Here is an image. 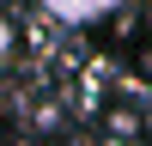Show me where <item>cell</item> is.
Masks as SVG:
<instances>
[{"instance_id":"6da1fadb","label":"cell","mask_w":152,"mask_h":146,"mask_svg":"<svg viewBox=\"0 0 152 146\" xmlns=\"http://www.w3.org/2000/svg\"><path fill=\"white\" fill-rule=\"evenodd\" d=\"M37 6H43L55 24H97V18H110L122 0H37Z\"/></svg>"},{"instance_id":"7a4b0ae2","label":"cell","mask_w":152,"mask_h":146,"mask_svg":"<svg viewBox=\"0 0 152 146\" xmlns=\"http://www.w3.org/2000/svg\"><path fill=\"white\" fill-rule=\"evenodd\" d=\"M12 49H18V31H12V18L0 12V61H12Z\"/></svg>"},{"instance_id":"3957f363","label":"cell","mask_w":152,"mask_h":146,"mask_svg":"<svg viewBox=\"0 0 152 146\" xmlns=\"http://www.w3.org/2000/svg\"><path fill=\"white\" fill-rule=\"evenodd\" d=\"M146 73H152V49H146Z\"/></svg>"}]
</instances>
